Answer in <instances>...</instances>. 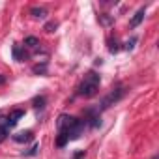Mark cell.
<instances>
[{
    "mask_svg": "<svg viewBox=\"0 0 159 159\" xmlns=\"http://www.w3.org/2000/svg\"><path fill=\"white\" fill-rule=\"evenodd\" d=\"M25 47H26V49H38V47H39V39L34 38V36H28V38L25 39Z\"/></svg>",
    "mask_w": 159,
    "mask_h": 159,
    "instance_id": "8",
    "label": "cell"
},
{
    "mask_svg": "<svg viewBox=\"0 0 159 159\" xmlns=\"http://www.w3.org/2000/svg\"><path fill=\"white\" fill-rule=\"evenodd\" d=\"M56 28H58V23H56V21H49V23H45V26H43V30L49 32V34H52Z\"/></svg>",
    "mask_w": 159,
    "mask_h": 159,
    "instance_id": "10",
    "label": "cell"
},
{
    "mask_svg": "<svg viewBox=\"0 0 159 159\" xmlns=\"http://www.w3.org/2000/svg\"><path fill=\"white\" fill-rule=\"evenodd\" d=\"M30 15H32L34 19H45V17H47V10H45V8H32V10H30Z\"/></svg>",
    "mask_w": 159,
    "mask_h": 159,
    "instance_id": "7",
    "label": "cell"
},
{
    "mask_svg": "<svg viewBox=\"0 0 159 159\" xmlns=\"http://www.w3.org/2000/svg\"><path fill=\"white\" fill-rule=\"evenodd\" d=\"M99 23H101V25H105V26H109V25H112V23H114V17H111L109 13H101V15H99Z\"/></svg>",
    "mask_w": 159,
    "mask_h": 159,
    "instance_id": "9",
    "label": "cell"
},
{
    "mask_svg": "<svg viewBox=\"0 0 159 159\" xmlns=\"http://www.w3.org/2000/svg\"><path fill=\"white\" fill-rule=\"evenodd\" d=\"M67 140H69V137H67L66 133H58V139H56V146H60V148H62V146H64Z\"/></svg>",
    "mask_w": 159,
    "mask_h": 159,
    "instance_id": "11",
    "label": "cell"
},
{
    "mask_svg": "<svg viewBox=\"0 0 159 159\" xmlns=\"http://www.w3.org/2000/svg\"><path fill=\"white\" fill-rule=\"evenodd\" d=\"M45 69H47V64H41V66H34V73H45Z\"/></svg>",
    "mask_w": 159,
    "mask_h": 159,
    "instance_id": "14",
    "label": "cell"
},
{
    "mask_svg": "<svg viewBox=\"0 0 159 159\" xmlns=\"http://www.w3.org/2000/svg\"><path fill=\"white\" fill-rule=\"evenodd\" d=\"M34 139V133L28 129V131H21V133H17V135H13V140L15 142H30Z\"/></svg>",
    "mask_w": 159,
    "mask_h": 159,
    "instance_id": "5",
    "label": "cell"
},
{
    "mask_svg": "<svg viewBox=\"0 0 159 159\" xmlns=\"http://www.w3.org/2000/svg\"><path fill=\"white\" fill-rule=\"evenodd\" d=\"M11 51H13V58H15L17 62H25V60H28V58H30V52H28L26 49H23L19 43H15Z\"/></svg>",
    "mask_w": 159,
    "mask_h": 159,
    "instance_id": "3",
    "label": "cell"
},
{
    "mask_svg": "<svg viewBox=\"0 0 159 159\" xmlns=\"http://www.w3.org/2000/svg\"><path fill=\"white\" fill-rule=\"evenodd\" d=\"M0 84H6V77L4 75H0Z\"/></svg>",
    "mask_w": 159,
    "mask_h": 159,
    "instance_id": "16",
    "label": "cell"
},
{
    "mask_svg": "<svg viewBox=\"0 0 159 159\" xmlns=\"http://www.w3.org/2000/svg\"><path fill=\"white\" fill-rule=\"evenodd\" d=\"M43 103H45V98H43V96H41V98H36V99H34V107H36V109L43 107Z\"/></svg>",
    "mask_w": 159,
    "mask_h": 159,
    "instance_id": "15",
    "label": "cell"
},
{
    "mask_svg": "<svg viewBox=\"0 0 159 159\" xmlns=\"http://www.w3.org/2000/svg\"><path fill=\"white\" fill-rule=\"evenodd\" d=\"M144 13H146V10H144V8H140V10H139V11L133 15V19L129 21V26H131V28H137V26L142 23V19H144Z\"/></svg>",
    "mask_w": 159,
    "mask_h": 159,
    "instance_id": "6",
    "label": "cell"
},
{
    "mask_svg": "<svg viewBox=\"0 0 159 159\" xmlns=\"http://www.w3.org/2000/svg\"><path fill=\"white\" fill-rule=\"evenodd\" d=\"M25 116V111H21V109H15V111H11V114L8 116V124H10V127H13L21 118Z\"/></svg>",
    "mask_w": 159,
    "mask_h": 159,
    "instance_id": "4",
    "label": "cell"
},
{
    "mask_svg": "<svg viewBox=\"0 0 159 159\" xmlns=\"http://www.w3.org/2000/svg\"><path fill=\"white\" fill-rule=\"evenodd\" d=\"M109 51H111V52H118V51H120V43H118L116 39H111V41H109Z\"/></svg>",
    "mask_w": 159,
    "mask_h": 159,
    "instance_id": "12",
    "label": "cell"
},
{
    "mask_svg": "<svg viewBox=\"0 0 159 159\" xmlns=\"http://www.w3.org/2000/svg\"><path fill=\"white\" fill-rule=\"evenodd\" d=\"M135 43H137V38L133 36V38H131L129 41H125V45H124V49H125V51H133V47H135Z\"/></svg>",
    "mask_w": 159,
    "mask_h": 159,
    "instance_id": "13",
    "label": "cell"
},
{
    "mask_svg": "<svg viewBox=\"0 0 159 159\" xmlns=\"http://www.w3.org/2000/svg\"><path fill=\"white\" fill-rule=\"evenodd\" d=\"M99 75L96 71H88L84 75V81L81 83V86H79V96L83 98H92L98 94V88H99Z\"/></svg>",
    "mask_w": 159,
    "mask_h": 159,
    "instance_id": "1",
    "label": "cell"
},
{
    "mask_svg": "<svg viewBox=\"0 0 159 159\" xmlns=\"http://www.w3.org/2000/svg\"><path fill=\"white\" fill-rule=\"evenodd\" d=\"M124 94H125V90H124V88H116V90H112L107 98H103V101H101V107H99V109H101V111H103V109H109L111 105H114L116 101H120V99L124 98Z\"/></svg>",
    "mask_w": 159,
    "mask_h": 159,
    "instance_id": "2",
    "label": "cell"
}]
</instances>
